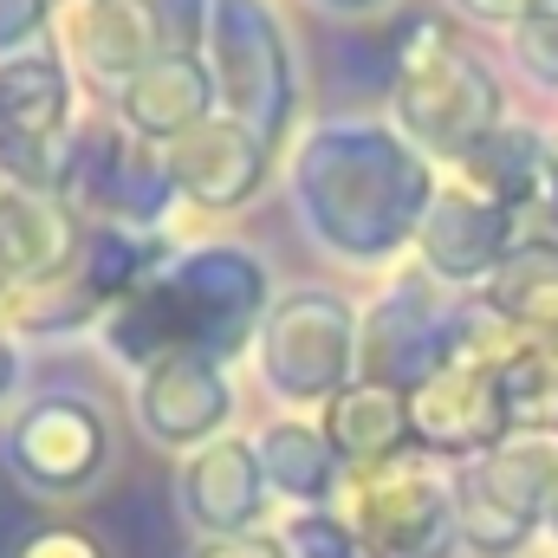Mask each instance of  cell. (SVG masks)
<instances>
[{"label": "cell", "instance_id": "cell-10", "mask_svg": "<svg viewBox=\"0 0 558 558\" xmlns=\"http://www.w3.org/2000/svg\"><path fill=\"white\" fill-rule=\"evenodd\" d=\"M520 241H526V228H520L513 208L474 195L454 175H441V189H435V202H428V215L416 228V267L428 279H441L448 292H481L507 267V254Z\"/></svg>", "mask_w": 558, "mask_h": 558}, {"label": "cell", "instance_id": "cell-28", "mask_svg": "<svg viewBox=\"0 0 558 558\" xmlns=\"http://www.w3.org/2000/svg\"><path fill=\"white\" fill-rule=\"evenodd\" d=\"M279 539L292 558H364L357 533L338 520V507H305V513H286L279 520Z\"/></svg>", "mask_w": 558, "mask_h": 558}, {"label": "cell", "instance_id": "cell-20", "mask_svg": "<svg viewBox=\"0 0 558 558\" xmlns=\"http://www.w3.org/2000/svg\"><path fill=\"white\" fill-rule=\"evenodd\" d=\"M325 435L331 448L344 454V468H377L403 448H416V416H410V397L403 390H384V384H351L344 397H331L325 410Z\"/></svg>", "mask_w": 558, "mask_h": 558}, {"label": "cell", "instance_id": "cell-13", "mask_svg": "<svg viewBox=\"0 0 558 558\" xmlns=\"http://www.w3.org/2000/svg\"><path fill=\"white\" fill-rule=\"evenodd\" d=\"M410 416H416V448L448 461V468H468L513 435L500 377L487 364H461V357L410 397Z\"/></svg>", "mask_w": 558, "mask_h": 558}, {"label": "cell", "instance_id": "cell-25", "mask_svg": "<svg viewBox=\"0 0 558 558\" xmlns=\"http://www.w3.org/2000/svg\"><path fill=\"white\" fill-rule=\"evenodd\" d=\"M494 377H500V397H507L513 428H526V435H558V351L520 344Z\"/></svg>", "mask_w": 558, "mask_h": 558}, {"label": "cell", "instance_id": "cell-27", "mask_svg": "<svg viewBox=\"0 0 558 558\" xmlns=\"http://www.w3.org/2000/svg\"><path fill=\"white\" fill-rule=\"evenodd\" d=\"M0 558H118L111 553V539L98 533V526H85V520H33V526H20Z\"/></svg>", "mask_w": 558, "mask_h": 558}, {"label": "cell", "instance_id": "cell-8", "mask_svg": "<svg viewBox=\"0 0 558 558\" xmlns=\"http://www.w3.org/2000/svg\"><path fill=\"white\" fill-rule=\"evenodd\" d=\"M118 435L98 397L85 390H39L0 428V468L26 500H78L111 474Z\"/></svg>", "mask_w": 558, "mask_h": 558}, {"label": "cell", "instance_id": "cell-7", "mask_svg": "<svg viewBox=\"0 0 558 558\" xmlns=\"http://www.w3.org/2000/svg\"><path fill=\"white\" fill-rule=\"evenodd\" d=\"M558 507V435L513 428L494 454L454 468V533L468 558H526Z\"/></svg>", "mask_w": 558, "mask_h": 558}, {"label": "cell", "instance_id": "cell-34", "mask_svg": "<svg viewBox=\"0 0 558 558\" xmlns=\"http://www.w3.org/2000/svg\"><path fill=\"white\" fill-rule=\"evenodd\" d=\"M325 13H344V20H364V13H377L384 0H318Z\"/></svg>", "mask_w": 558, "mask_h": 558}, {"label": "cell", "instance_id": "cell-18", "mask_svg": "<svg viewBox=\"0 0 558 558\" xmlns=\"http://www.w3.org/2000/svg\"><path fill=\"white\" fill-rule=\"evenodd\" d=\"M78 131V78L59 39L0 59V137L13 143H65Z\"/></svg>", "mask_w": 558, "mask_h": 558}, {"label": "cell", "instance_id": "cell-14", "mask_svg": "<svg viewBox=\"0 0 558 558\" xmlns=\"http://www.w3.org/2000/svg\"><path fill=\"white\" fill-rule=\"evenodd\" d=\"M274 169H279V149H267L234 118H208L182 143H169V175H175L182 202L202 208V215H241V208H254L274 189Z\"/></svg>", "mask_w": 558, "mask_h": 558}, {"label": "cell", "instance_id": "cell-26", "mask_svg": "<svg viewBox=\"0 0 558 558\" xmlns=\"http://www.w3.org/2000/svg\"><path fill=\"white\" fill-rule=\"evenodd\" d=\"M507 46H513V65L526 72V85L558 98V0H533L526 20L507 33Z\"/></svg>", "mask_w": 558, "mask_h": 558}, {"label": "cell", "instance_id": "cell-30", "mask_svg": "<svg viewBox=\"0 0 558 558\" xmlns=\"http://www.w3.org/2000/svg\"><path fill=\"white\" fill-rule=\"evenodd\" d=\"M59 26V0H0V59L46 46Z\"/></svg>", "mask_w": 558, "mask_h": 558}, {"label": "cell", "instance_id": "cell-3", "mask_svg": "<svg viewBox=\"0 0 558 558\" xmlns=\"http://www.w3.org/2000/svg\"><path fill=\"white\" fill-rule=\"evenodd\" d=\"M390 124L416 143L435 169L474 156L507 118V78L487 39L448 7H403L390 26Z\"/></svg>", "mask_w": 558, "mask_h": 558}, {"label": "cell", "instance_id": "cell-15", "mask_svg": "<svg viewBox=\"0 0 558 558\" xmlns=\"http://www.w3.org/2000/svg\"><path fill=\"white\" fill-rule=\"evenodd\" d=\"M175 507L202 539H234V533H260L274 487L260 468L254 435H221L208 448H195L175 468Z\"/></svg>", "mask_w": 558, "mask_h": 558}, {"label": "cell", "instance_id": "cell-16", "mask_svg": "<svg viewBox=\"0 0 558 558\" xmlns=\"http://www.w3.org/2000/svg\"><path fill=\"white\" fill-rule=\"evenodd\" d=\"M111 118H118L131 137L156 143V149L182 143L195 124L221 118V92H215L208 59H202V52H156L137 78H131V92L111 105Z\"/></svg>", "mask_w": 558, "mask_h": 558}, {"label": "cell", "instance_id": "cell-1", "mask_svg": "<svg viewBox=\"0 0 558 558\" xmlns=\"http://www.w3.org/2000/svg\"><path fill=\"white\" fill-rule=\"evenodd\" d=\"M286 189L305 234L351 267H384L416 254V228L441 189L435 162L390 118L325 111L286 156Z\"/></svg>", "mask_w": 558, "mask_h": 558}, {"label": "cell", "instance_id": "cell-5", "mask_svg": "<svg viewBox=\"0 0 558 558\" xmlns=\"http://www.w3.org/2000/svg\"><path fill=\"white\" fill-rule=\"evenodd\" d=\"M208 72L221 92V118L247 124L267 149L299 143V52L292 33L274 13V0H215L208 20Z\"/></svg>", "mask_w": 558, "mask_h": 558}, {"label": "cell", "instance_id": "cell-19", "mask_svg": "<svg viewBox=\"0 0 558 558\" xmlns=\"http://www.w3.org/2000/svg\"><path fill=\"white\" fill-rule=\"evenodd\" d=\"M254 448H260V468H267V487L274 500H286L292 513L305 507H338L344 494V454L331 448L325 422L318 416H274L254 428Z\"/></svg>", "mask_w": 558, "mask_h": 558}, {"label": "cell", "instance_id": "cell-11", "mask_svg": "<svg viewBox=\"0 0 558 558\" xmlns=\"http://www.w3.org/2000/svg\"><path fill=\"white\" fill-rule=\"evenodd\" d=\"M234 410H241V397H234L228 364L195 357V351H182V357H169V364L143 371L137 397H131L137 428L162 448V454H182V461H189L195 448L221 441V435H228V422H234Z\"/></svg>", "mask_w": 558, "mask_h": 558}, {"label": "cell", "instance_id": "cell-4", "mask_svg": "<svg viewBox=\"0 0 558 558\" xmlns=\"http://www.w3.org/2000/svg\"><path fill=\"white\" fill-rule=\"evenodd\" d=\"M357 344H364V312L344 292L292 286L274 299L260 344H254L260 390L286 416H318L331 397L357 384Z\"/></svg>", "mask_w": 558, "mask_h": 558}, {"label": "cell", "instance_id": "cell-24", "mask_svg": "<svg viewBox=\"0 0 558 558\" xmlns=\"http://www.w3.org/2000/svg\"><path fill=\"white\" fill-rule=\"evenodd\" d=\"M98 331L105 325V305L85 292V279L65 274V279H46V286H26V292H7L0 299V331L7 338H65V331Z\"/></svg>", "mask_w": 558, "mask_h": 558}, {"label": "cell", "instance_id": "cell-2", "mask_svg": "<svg viewBox=\"0 0 558 558\" xmlns=\"http://www.w3.org/2000/svg\"><path fill=\"white\" fill-rule=\"evenodd\" d=\"M274 274L254 247L241 241H202V247H175V260L131 292L124 305L105 312L98 344L124 364V371H156L182 351L215 357L234 371V357H247L260 344V325L274 312Z\"/></svg>", "mask_w": 558, "mask_h": 558}, {"label": "cell", "instance_id": "cell-9", "mask_svg": "<svg viewBox=\"0 0 558 558\" xmlns=\"http://www.w3.org/2000/svg\"><path fill=\"white\" fill-rule=\"evenodd\" d=\"M454 318H461V292L428 279L416 260L397 267V279H384V292L364 305L357 384L416 397L428 377H441L454 364Z\"/></svg>", "mask_w": 558, "mask_h": 558}, {"label": "cell", "instance_id": "cell-17", "mask_svg": "<svg viewBox=\"0 0 558 558\" xmlns=\"http://www.w3.org/2000/svg\"><path fill=\"white\" fill-rule=\"evenodd\" d=\"M85 234L92 228L59 195L0 189V292H26V286L78 274Z\"/></svg>", "mask_w": 558, "mask_h": 558}, {"label": "cell", "instance_id": "cell-33", "mask_svg": "<svg viewBox=\"0 0 558 558\" xmlns=\"http://www.w3.org/2000/svg\"><path fill=\"white\" fill-rule=\"evenodd\" d=\"M20 371H26V351H20V338H7V331H0V403L20 390Z\"/></svg>", "mask_w": 558, "mask_h": 558}, {"label": "cell", "instance_id": "cell-6", "mask_svg": "<svg viewBox=\"0 0 558 558\" xmlns=\"http://www.w3.org/2000/svg\"><path fill=\"white\" fill-rule=\"evenodd\" d=\"M338 520L357 533L364 558H448L454 533V468L403 448L377 468H351L338 494Z\"/></svg>", "mask_w": 558, "mask_h": 558}, {"label": "cell", "instance_id": "cell-12", "mask_svg": "<svg viewBox=\"0 0 558 558\" xmlns=\"http://www.w3.org/2000/svg\"><path fill=\"white\" fill-rule=\"evenodd\" d=\"M78 92L118 105L131 92L143 65L162 52V33L149 20L143 0H59V26H52Z\"/></svg>", "mask_w": 558, "mask_h": 558}, {"label": "cell", "instance_id": "cell-29", "mask_svg": "<svg viewBox=\"0 0 558 558\" xmlns=\"http://www.w3.org/2000/svg\"><path fill=\"white\" fill-rule=\"evenodd\" d=\"M156 33H162V52H208V20H215V0H143Z\"/></svg>", "mask_w": 558, "mask_h": 558}, {"label": "cell", "instance_id": "cell-32", "mask_svg": "<svg viewBox=\"0 0 558 558\" xmlns=\"http://www.w3.org/2000/svg\"><path fill=\"white\" fill-rule=\"evenodd\" d=\"M526 221H539L533 234H546V241H558V131H553V162H546V189H539L533 215H520V228H526Z\"/></svg>", "mask_w": 558, "mask_h": 558}, {"label": "cell", "instance_id": "cell-21", "mask_svg": "<svg viewBox=\"0 0 558 558\" xmlns=\"http://www.w3.org/2000/svg\"><path fill=\"white\" fill-rule=\"evenodd\" d=\"M546 162H553V131H539V124H500L474 156H461L448 175L468 182L474 195L513 208V215H533V202L546 189Z\"/></svg>", "mask_w": 558, "mask_h": 558}, {"label": "cell", "instance_id": "cell-31", "mask_svg": "<svg viewBox=\"0 0 558 558\" xmlns=\"http://www.w3.org/2000/svg\"><path fill=\"white\" fill-rule=\"evenodd\" d=\"M189 558H292L279 526H260V533H234V539H195Z\"/></svg>", "mask_w": 558, "mask_h": 558}, {"label": "cell", "instance_id": "cell-22", "mask_svg": "<svg viewBox=\"0 0 558 558\" xmlns=\"http://www.w3.org/2000/svg\"><path fill=\"white\" fill-rule=\"evenodd\" d=\"M481 299L539 351H558V241L546 234H526L507 267L481 286Z\"/></svg>", "mask_w": 558, "mask_h": 558}, {"label": "cell", "instance_id": "cell-23", "mask_svg": "<svg viewBox=\"0 0 558 558\" xmlns=\"http://www.w3.org/2000/svg\"><path fill=\"white\" fill-rule=\"evenodd\" d=\"M169 260H175V241L169 234H149V228H92L85 234V254H78V279L111 312L131 292H143Z\"/></svg>", "mask_w": 558, "mask_h": 558}]
</instances>
